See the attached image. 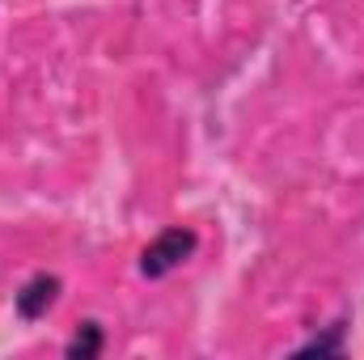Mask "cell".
I'll use <instances>...</instances> for the list:
<instances>
[{"label": "cell", "mask_w": 364, "mask_h": 360, "mask_svg": "<svg viewBox=\"0 0 364 360\" xmlns=\"http://www.w3.org/2000/svg\"><path fill=\"white\" fill-rule=\"evenodd\" d=\"M195 250H199V233L174 225V229L157 233V238L144 246V255H140V275H144V280H166V275H174Z\"/></svg>", "instance_id": "6da1fadb"}, {"label": "cell", "mask_w": 364, "mask_h": 360, "mask_svg": "<svg viewBox=\"0 0 364 360\" xmlns=\"http://www.w3.org/2000/svg\"><path fill=\"white\" fill-rule=\"evenodd\" d=\"M60 292H64V280H60V275H51V271H34V275L13 292V309H17L21 322H38V318H47V314L55 309Z\"/></svg>", "instance_id": "7a4b0ae2"}, {"label": "cell", "mask_w": 364, "mask_h": 360, "mask_svg": "<svg viewBox=\"0 0 364 360\" xmlns=\"http://www.w3.org/2000/svg\"><path fill=\"white\" fill-rule=\"evenodd\" d=\"M102 348H106V331H102V322H81L77 335L64 344V352H68L73 360H93Z\"/></svg>", "instance_id": "3957f363"}, {"label": "cell", "mask_w": 364, "mask_h": 360, "mask_svg": "<svg viewBox=\"0 0 364 360\" xmlns=\"http://www.w3.org/2000/svg\"><path fill=\"white\" fill-rule=\"evenodd\" d=\"M343 335H348V322H331L326 335H314L296 348V356H339L343 352Z\"/></svg>", "instance_id": "277c9868"}]
</instances>
